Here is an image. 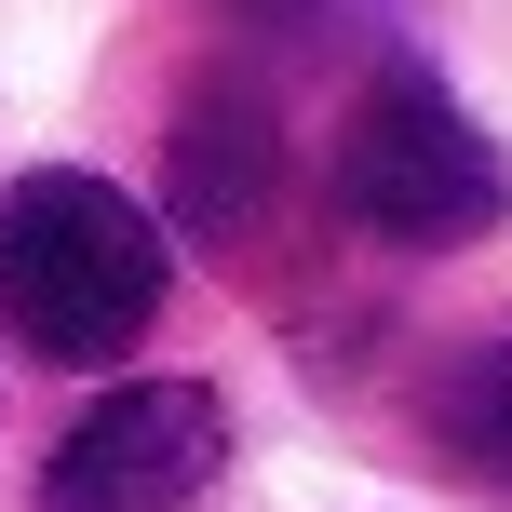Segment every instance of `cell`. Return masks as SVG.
Wrapping results in <instances>:
<instances>
[{"mask_svg": "<svg viewBox=\"0 0 512 512\" xmlns=\"http://www.w3.org/2000/svg\"><path fill=\"white\" fill-rule=\"evenodd\" d=\"M270 176H283L270 95H256V81H189L176 135H162V216L216 243V230H243V216L270 203Z\"/></svg>", "mask_w": 512, "mask_h": 512, "instance_id": "277c9868", "label": "cell"}, {"mask_svg": "<svg viewBox=\"0 0 512 512\" xmlns=\"http://www.w3.org/2000/svg\"><path fill=\"white\" fill-rule=\"evenodd\" d=\"M230 459V405L203 378H122L41 459V512H189Z\"/></svg>", "mask_w": 512, "mask_h": 512, "instance_id": "3957f363", "label": "cell"}, {"mask_svg": "<svg viewBox=\"0 0 512 512\" xmlns=\"http://www.w3.org/2000/svg\"><path fill=\"white\" fill-rule=\"evenodd\" d=\"M432 459L459 472V486L512 499V337H472V351L432 378Z\"/></svg>", "mask_w": 512, "mask_h": 512, "instance_id": "5b68a950", "label": "cell"}, {"mask_svg": "<svg viewBox=\"0 0 512 512\" xmlns=\"http://www.w3.org/2000/svg\"><path fill=\"white\" fill-rule=\"evenodd\" d=\"M162 310V216L81 162L0 189V324L41 364H122Z\"/></svg>", "mask_w": 512, "mask_h": 512, "instance_id": "6da1fadb", "label": "cell"}, {"mask_svg": "<svg viewBox=\"0 0 512 512\" xmlns=\"http://www.w3.org/2000/svg\"><path fill=\"white\" fill-rule=\"evenodd\" d=\"M337 203L378 243H472L512 216V176L432 81H378L351 108V135H337Z\"/></svg>", "mask_w": 512, "mask_h": 512, "instance_id": "7a4b0ae2", "label": "cell"}]
</instances>
